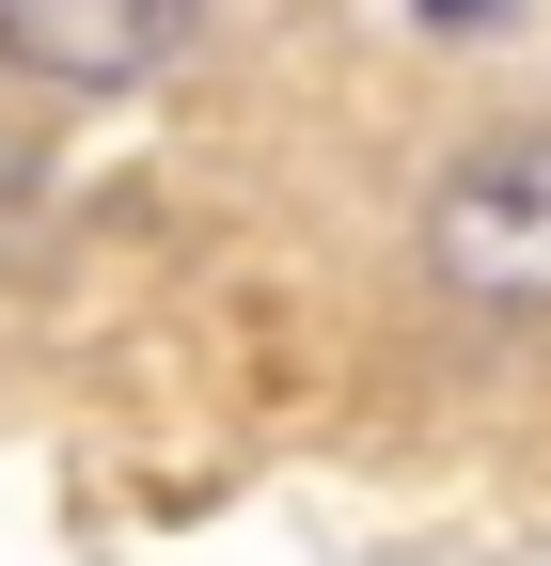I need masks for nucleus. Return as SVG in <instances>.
<instances>
[{"instance_id": "f257e3e1", "label": "nucleus", "mask_w": 551, "mask_h": 566, "mask_svg": "<svg viewBox=\"0 0 551 566\" xmlns=\"http://www.w3.org/2000/svg\"><path fill=\"white\" fill-rule=\"evenodd\" d=\"M409 268H426V300L472 315V331H536L551 315V111L457 142L426 221H409Z\"/></svg>"}, {"instance_id": "7ed1b4c3", "label": "nucleus", "mask_w": 551, "mask_h": 566, "mask_svg": "<svg viewBox=\"0 0 551 566\" xmlns=\"http://www.w3.org/2000/svg\"><path fill=\"white\" fill-rule=\"evenodd\" d=\"M426 17H489V0H426Z\"/></svg>"}, {"instance_id": "f03ea898", "label": "nucleus", "mask_w": 551, "mask_h": 566, "mask_svg": "<svg viewBox=\"0 0 551 566\" xmlns=\"http://www.w3.org/2000/svg\"><path fill=\"white\" fill-rule=\"evenodd\" d=\"M221 0H0V80L32 95H143L205 48Z\"/></svg>"}]
</instances>
